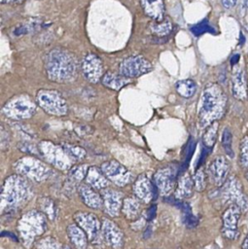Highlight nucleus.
Segmentation results:
<instances>
[{"label":"nucleus","instance_id":"obj_1","mask_svg":"<svg viewBox=\"0 0 248 249\" xmlns=\"http://www.w3.org/2000/svg\"><path fill=\"white\" fill-rule=\"evenodd\" d=\"M228 97L217 83H208L202 89L197 107V125L205 129L212 123L223 117Z\"/></svg>","mask_w":248,"mask_h":249},{"label":"nucleus","instance_id":"obj_2","mask_svg":"<svg viewBox=\"0 0 248 249\" xmlns=\"http://www.w3.org/2000/svg\"><path fill=\"white\" fill-rule=\"evenodd\" d=\"M44 66L49 80L55 83L72 82L78 74L75 55L63 48H53L46 55Z\"/></svg>","mask_w":248,"mask_h":249},{"label":"nucleus","instance_id":"obj_3","mask_svg":"<svg viewBox=\"0 0 248 249\" xmlns=\"http://www.w3.org/2000/svg\"><path fill=\"white\" fill-rule=\"evenodd\" d=\"M30 195V188L27 182L18 175H12L5 180L2 188V206L16 207L25 201Z\"/></svg>","mask_w":248,"mask_h":249},{"label":"nucleus","instance_id":"obj_4","mask_svg":"<svg viewBox=\"0 0 248 249\" xmlns=\"http://www.w3.org/2000/svg\"><path fill=\"white\" fill-rule=\"evenodd\" d=\"M37 103L28 94L21 93L13 96L2 107L3 114L14 121L27 120L33 117L37 110Z\"/></svg>","mask_w":248,"mask_h":249},{"label":"nucleus","instance_id":"obj_5","mask_svg":"<svg viewBox=\"0 0 248 249\" xmlns=\"http://www.w3.org/2000/svg\"><path fill=\"white\" fill-rule=\"evenodd\" d=\"M35 101L43 111L52 116L62 117L68 112L66 100L63 95L55 89H39L36 93Z\"/></svg>","mask_w":248,"mask_h":249},{"label":"nucleus","instance_id":"obj_6","mask_svg":"<svg viewBox=\"0 0 248 249\" xmlns=\"http://www.w3.org/2000/svg\"><path fill=\"white\" fill-rule=\"evenodd\" d=\"M46 217L38 211H30L22 216L18 223V231L23 242L30 245L33 239L46 230Z\"/></svg>","mask_w":248,"mask_h":249},{"label":"nucleus","instance_id":"obj_7","mask_svg":"<svg viewBox=\"0 0 248 249\" xmlns=\"http://www.w3.org/2000/svg\"><path fill=\"white\" fill-rule=\"evenodd\" d=\"M221 196L225 202L238 205L242 213L248 211V198L243 192L241 182L237 176L231 175L227 179L221 187Z\"/></svg>","mask_w":248,"mask_h":249},{"label":"nucleus","instance_id":"obj_8","mask_svg":"<svg viewBox=\"0 0 248 249\" xmlns=\"http://www.w3.org/2000/svg\"><path fill=\"white\" fill-rule=\"evenodd\" d=\"M152 70V63L140 54L127 56L119 64V73L129 79L143 76Z\"/></svg>","mask_w":248,"mask_h":249},{"label":"nucleus","instance_id":"obj_9","mask_svg":"<svg viewBox=\"0 0 248 249\" xmlns=\"http://www.w3.org/2000/svg\"><path fill=\"white\" fill-rule=\"evenodd\" d=\"M14 166L18 172L35 181L45 180L51 172L50 168L45 163L32 157L19 159Z\"/></svg>","mask_w":248,"mask_h":249},{"label":"nucleus","instance_id":"obj_10","mask_svg":"<svg viewBox=\"0 0 248 249\" xmlns=\"http://www.w3.org/2000/svg\"><path fill=\"white\" fill-rule=\"evenodd\" d=\"M242 214L236 204H229L222 215V234L227 240H235L239 236L238 222Z\"/></svg>","mask_w":248,"mask_h":249},{"label":"nucleus","instance_id":"obj_11","mask_svg":"<svg viewBox=\"0 0 248 249\" xmlns=\"http://www.w3.org/2000/svg\"><path fill=\"white\" fill-rule=\"evenodd\" d=\"M39 150L50 163L61 169L69 168L70 157L63 148L49 141H42L39 144Z\"/></svg>","mask_w":248,"mask_h":249},{"label":"nucleus","instance_id":"obj_12","mask_svg":"<svg viewBox=\"0 0 248 249\" xmlns=\"http://www.w3.org/2000/svg\"><path fill=\"white\" fill-rule=\"evenodd\" d=\"M81 69L86 79L91 84H97L104 75V67L101 58L93 53H87L81 62Z\"/></svg>","mask_w":248,"mask_h":249},{"label":"nucleus","instance_id":"obj_13","mask_svg":"<svg viewBox=\"0 0 248 249\" xmlns=\"http://www.w3.org/2000/svg\"><path fill=\"white\" fill-rule=\"evenodd\" d=\"M230 83L233 97L237 100L244 101L248 95V79L244 68L239 63L232 66Z\"/></svg>","mask_w":248,"mask_h":249},{"label":"nucleus","instance_id":"obj_14","mask_svg":"<svg viewBox=\"0 0 248 249\" xmlns=\"http://www.w3.org/2000/svg\"><path fill=\"white\" fill-rule=\"evenodd\" d=\"M100 169L108 180L112 181L118 186L126 185L130 179V173L128 170L115 160L103 162Z\"/></svg>","mask_w":248,"mask_h":249},{"label":"nucleus","instance_id":"obj_15","mask_svg":"<svg viewBox=\"0 0 248 249\" xmlns=\"http://www.w3.org/2000/svg\"><path fill=\"white\" fill-rule=\"evenodd\" d=\"M176 176L177 171L173 166H165L156 171L154 182L160 194L167 196L173 191L176 184Z\"/></svg>","mask_w":248,"mask_h":249},{"label":"nucleus","instance_id":"obj_16","mask_svg":"<svg viewBox=\"0 0 248 249\" xmlns=\"http://www.w3.org/2000/svg\"><path fill=\"white\" fill-rule=\"evenodd\" d=\"M209 177L216 187H222L229 178L230 162L224 156L216 157L208 167Z\"/></svg>","mask_w":248,"mask_h":249},{"label":"nucleus","instance_id":"obj_17","mask_svg":"<svg viewBox=\"0 0 248 249\" xmlns=\"http://www.w3.org/2000/svg\"><path fill=\"white\" fill-rule=\"evenodd\" d=\"M77 225L87 233L90 240H94L100 229V223L94 214L87 212H77L74 215Z\"/></svg>","mask_w":248,"mask_h":249},{"label":"nucleus","instance_id":"obj_18","mask_svg":"<svg viewBox=\"0 0 248 249\" xmlns=\"http://www.w3.org/2000/svg\"><path fill=\"white\" fill-rule=\"evenodd\" d=\"M102 231L107 243L113 249H122L124 246V232L112 221L104 219L102 223Z\"/></svg>","mask_w":248,"mask_h":249},{"label":"nucleus","instance_id":"obj_19","mask_svg":"<svg viewBox=\"0 0 248 249\" xmlns=\"http://www.w3.org/2000/svg\"><path fill=\"white\" fill-rule=\"evenodd\" d=\"M157 189H158L157 186L152 184V182L144 174L140 175L133 185L134 195L138 198H140L146 202L150 201L153 198H156Z\"/></svg>","mask_w":248,"mask_h":249},{"label":"nucleus","instance_id":"obj_20","mask_svg":"<svg viewBox=\"0 0 248 249\" xmlns=\"http://www.w3.org/2000/svg\"><path fill=\"white\" fill-rule=\"evenodd\" d=\"M102 198L105 211L112 217L118 216L124 202L122 194L115 190L106 189L102 192Z\"/></svg>","mask_w":248,"mask_h":249},{"label":"nucleus","instance_id":"obj_21","mask_svg":"<svg viewBox=\"0 0 248 249\" xmlns=\"http://www.w3.org/2000/svg\"><path fill=\"white\" fill-rule=\"evenodd\" d=\"M140 4L145 15L151 18L154 21H160L164 19V0H140Z\"/></svg>","mask_w":248,"mask_h":249},{"label":"nucleus","instance_id":"obj_22","mask_svg":"<svg viewBox=\"0 0 248 249\" xmlns=\"http://www.w3.org/2000/svg\"><path fill=\"white\" fill-rule=\"evenodd\" d=\"M79 194L86 205L90 208H100L103 204L102 197L92 189L91 186L87 184H82L79 187Z\"/></svg>","mask_w":248,"mask_h":249},{"label":"nucleus","instance_id":"obj_23","mask_svg":"<svg viewBox=\"0 0 248 249\" xmlns=\"http://www.w3.org/2000/svg\"><path fill=\"white\" fill-rule=\"evenodd\" d=\"M100 82L107 89L113 90H120L122 88L125 87L130 83V79L123 76L120 73H116L114 71H107L104 73Z\"/></svg>","mask_w":248,"mask_h":249},{"label":"nucleus","instance_id":"obj_24","mask_svg":"<svg viewBox=\"0 0 248 249\" xmlns=\"http://www.w3.org/2000/svg\"><path fill=\"white\" fill-rule=\"evenodd\" d=\"M87 183L94 189L101 190L108 186L109 180L101 169L96 166H91L87 173Z\"/></svg>","mask_w":248,"mask_h":249},{"label":"nucleus","instance_id":"obj_25","mask_svg":"<svg viewBox=\"0 0 248 249\" xmlns=\"http://www.w3.org/2000/svg\"><path fill=\"white\" fill-rule=\"evenodd\" d=\"M67 235L76 249H86L88 245V235L78 225H69Z\"/></svg>","mask_w":248,"mask_h":249},{"label":"nucleus","instance_id":"obj_26","mask_svg":"<svg viewBox=\"0 0 248 249\" xmlns=\"http://www.w3.org/2000/svg\"><path fill=\"white\" fill-rule=\"evenodd\" d=\"M194 187H195L194 179H192L190 175H184L178 181L177 189L175 192V196L178 199L190 197L193 194Z\"/></svg>","mask_w":248,"mask_h":249},{"label":"nucleus","instance_id":"obj_27","mask_svg":"<svg viewBox=\"0 0 248 249\" xmlns=\"http://www.w3.org/2000/svg\"><path fill=\"white\" fill-rule=\"evenodd\" d=\"M196 84L192 79L180 80L175 84V89L177 93L184 98H190L194 96L196 91Z\"/></svg>","mask_w":248,"mask_h":249},{"label":"nucleus","instance_id":"obj_28","mask_svg":"<svg viewBox=\"0 0 248 249\" xmlns=\"http://www.w3.org/2000/svg\"><path fill=\"white\" fill-rule=\"evenodd\" d=\"M122 210L127 219L135 220L140 212L139 201L134 197H126L123 202Z\"/></svg>","mask_w":248,"mask_h":249},{"label":"nucleus","instance_id":"obj_29","mask_svg":"<svg viewBox=\"0 0 248 249\" xmlns=\"http://www.w3.org/2000/svg\"><path fill=\"white\" fill-rule=\"evenodd\" d=\"M150 27H151L152 32L159 38L169 35L172 31V28H173L172 22L167 18H164L160 21H154L153 20Z\"/></svg>","mask_w":248,"mask_h":249},{"label":"nucleus","instance_id":"obj_30","mask_svg":"<svg viewBox=\"0 0 248 249\" xmlns=\"http://www.w3.org/2000/svg\"><path fill=\"white\" fill-rule=\"evenodd\" d=\"M218 127H219V122L216 121L205 128L204 133L202 135V142L206 148L210 149L214 146V144L217 140Z\"/></svg>","mask_w":248,"mask_h":249},{"label":"nucleus","instance_id":"obj_31","mask_svg":"<svg viewBox=\"0 0 248 249\" xmlns=\"http://www.w3.org/2000/svg\"><path fill=\"white\" fill-rule=\"evenodd\" d=\"M239 165L242 169L248 170V134L243 136L239 143Z\"/></svg>","mask_w":248,"mask_h":249},{"label":"nucleus","instance_id":"obj_32","mask_svg":"<svg viewBox=\"0 0 248 249\" xmlns=\"http://www.w3.org/2000/svg\"><path fill=\"white\" fill-rule=\"evenodd\" d=\"M232 134L229 127H226L222 133V146L224 148L225 153L230 157H233V150H232Z\"/></svg>","mask_w":248,"mask_h":249},{"label":"nucleus","instance_id":"obj_33","mask_svg":"<svg viewBox=\"0 0 248 249\" xmlns=\"http://www.w3.org/2000/svg\"><path fill=\"white\" fill-rule=\"evenodd\" d=\"M62 148L68 154V156L72 159L81 160L86 156V151L81 147L73 146L70 144H64V145H62Z\"/></svg>","mask_w":248,"mask_h":249},{"label":"nucleus","instance_id":"obj_34","mask_svg":"<svg viewBox=\"0 0 248 249\" xmlns=\"http://www.w3.org/2000/svg\"><path fill=\"white\" fill-rule=\"evenodd\" d=\"M88 170L89 169L86 164L75 165L71 169H69V176L76 181H81L88 173Z\"/></svg>","mask_w":248,"mask_h":249},{"label":"nucleus","instance_id":"obj_35","mask_svg":"<svg viewBox=\"0 0 248 249\" xmlns=\"http://www.w3.org/2000/svg\"><path fill=\"white\" fill-rule=\"evenodd\" d=\"M194 184L195 188L198 192H202L206 187V178L205 173L202 169H197L194 176Z\"/></svg>","mask_w":248,"mask_h":249},{"label":"nucleus","instance_id":"obj_36","mask_svg":"<svg viewBox=\"0 0 248 249\" xmlns=\"http://www.w3.org/2000/svg\"><path fill=\"white\" fill-rule=\"evenodd\" d=\"M37 249H62V247L54 238L49 236L39 240L37 244Z\"/></svg>","mask_w":248,"mask_h":249},{"label":"nucleus","instance_id":"obj_37","mask_svg":"<svg viewBox=\"0 0 248 249\" xmlns=\"http://www.w3.org/2000/svg\"><path fill=\"white\" fill-rule=\"evenodd\" d=\"M211 29L210 25L208 24V22L206 20H202L201 22L192 26L191 28V31L195 35V36H200L201 34L205 33V32H208L209 30Z\"/></svg>","mask_w":248,"mask_h":249},{"label":"nucleus","instance_id":"obj_38","mask_svg":"<svg viewBox=\"0 0 248 249\" xmlns=\"http://www.w3.org/2000/svg\"><path fill=\"white\" fill-rule=\"evenodd\" d=\"M41 208L44 212H46L50 217H54V206H53V201H52L49 198H44V201L41 202Z\"/></svg>","mask_w":248,"mask_h":249},{"label":"nucleus","instance_id":"obj_39","mask_svg":"<svg viewBox=\"0 0 248 249\" xmlns=\"http://www.w3.org/2000/svg\"><path fill=\"white\" fill-rule=\"evenodd\" d=\"M237 1H238V0H222V1H221V4H222V6H223L225 9L230 10V9L233 8V7L236 5Z\"/></svg>","mask_w":248,"mask_h":249},{"label":"nucleus","instance_id":"obj_40","mask_svg":"<svg viewBox=\"0 0 248 249\" xmlns=\"http://www.w3.org/2000/svg\"><path fill=\"white\" fill-rule=\"evenodd\" d=\"M156 209H157L156 205H153V206H151V207L148 209V211H147V219H148V220H152V219L155 217V215H156Z\"/></svg>","mask_w":248,"mask_h":249},{"label":"nucleus","instance_id":"obj_41","mask_svg":"<svg viewBox=\"0 0 248 249\" xmlns=\"http://www.w3.org/2000/svg\"><path fill=\"white\" fill-rule=\"evenodd\" d=\"M25 0H1L2 4H21Z\"/></svg>","mask_w":248,"mask_h":249},{"label":"nucleus","instance_id":"obj_42","mask_svg":"<svg viewBox=\"0 0 248 249\" xmlns=\"http://www.w3.org/2000/svg\"><path fill=\"white\" fill-rule=\"evenodd\" d=\"M238 62H239V54H234V55L231 57V60H230L231 66L237 64Z\"/></svg>","mask_w":248,"mask_h":249},{"label":"nucleus","instance_id":"obj_43","mask_svg":"<svg viewBox=\"0 0 248 249\" xmlns=\"http://www.w3.org/2000/svg\"><path fill=\"white\" fill-rule=\"evenodd\" d=\"M241 249H248V233L241 243Z\"/></svg>","mask_w":248,"mask_h":249},{"label":"nucleus","instance_id":"obj_44","mask_svg":"<svg viewBox=\"0 0 248 249\" xmlns=\"http://www.w3.org/2000/svg\"><path fill=\"white\" fill-rule=\"evenodd\" d=\"M62 249H73V248H71V247L68 246V245H63V246H62Z\"/></svg>","mask_w":248,"mask_h":249},{"label":"nucleus","instance_id":"obj_45","mask_svg":"<svg viewBox=\"0 0 248 249\" xmlns=\"http://www.w3.org/2000/svg\"><path fill=\"white\" fill-rule=\"evenodd\" d=\"M245 179H246L247 182H248V170H246V172H245Z\"/></svg>","mask_w":248,"mask_h":249}]
</instances>
